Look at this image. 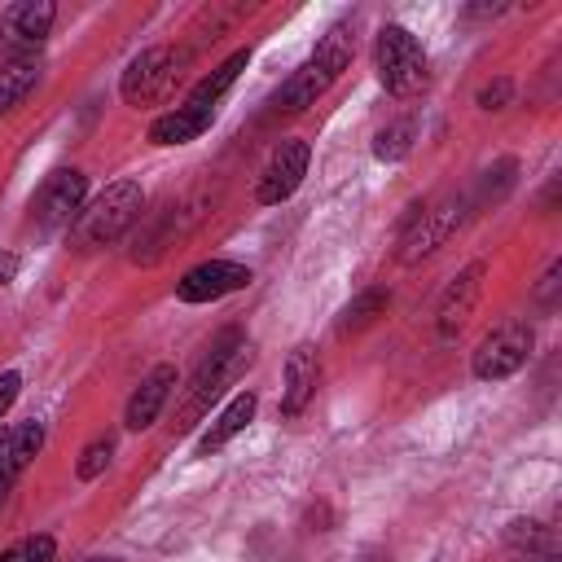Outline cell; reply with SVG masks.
<instances>
[{
	"instance_id": "cell-5",
	"label": "cell",
	"mask_w": 562,
	"mask_h": 562,
	"mask_svg": "<svg viewBox=\"0 0 562 562\" xmlns=\"http://www.w3.org/2000/svg\"><path fill=\"white\" fill-rule=\"evenodd\" d=\"M470 215V198L465 193H443L435 202H422L413 206L404 233H400V263H422L430 259Z\"/></svg>"
},
{
	"instance_id": "cell-12",
	"label": "cell",
	"mask_w": 562,
	"mask_h": 562,
	"mask_svg": "<svg viewBox=\"0 0 562 562\" xmlns=\"http://www.w3.org/2000/svg\"><path fill=\"white\" fill-rule=\"evenodd\" d=\"M483 272H487V268L474 259V263H465V268L443 285L439 307H435V329H439L443 342L465 329V321H470V312H474V303H479V294H483Z\"/></svg>"
},
{
	"instance_id": "cell-29",
	"label": "cell",
	"mask_w": 562,
	"mask_h": 562,
	"mask_svg": "<svg viewBox=\"0 0 562 562\" xmlns=\"http://www.w3.org/2000/svg\"><path fill=\"white\" fill-rule=\"evenodd\" d=\"M540 562H562V553H558V549H549V553H544Z\"/></svg>"
},
{
	"instance_id": "cell-1",
	"label": "cell",
	"mask_w": 562,
	"mask_h": 562,
	"mask_svg": "<svg viewBox=\"0 0 562 562\" xmlns=\"http://www.w3.org/2000/svg\"><path fill=\"white\" fill-rule=\"evenodd\" d=\"M351 57H356V31H351V22H334L321 35V44L312 48V57L277 88L272 105L281 114H303L307 105H316V97H325L334 88V79L351 66Z\"/></svg>"
},
{
	"instance_id": "cell-25",
	"label": "cell",
	"mask_w": 562,
	"mask_h": 562,
	"mask_svg": "<svg viewBox=\"0 0 562 562\" xmlns=\"http://www.w3.org/2000/svg\"><path fill=\"white\" fill-rule=\"evenodd\" d=\"M509 97H514V83L509 79H492V83L479 88V110H505Z\"/></svg>"
},
{
	"instance_id": "cell-26",
	"label": "cell",
	"mask_w": 562,
	"mask_h": 562,
	"mask_svg": "<svg viewBox=\"0 0 562 562\" xmlns=\"http://www.w3.org/2000/svg\"><path fill=\"white\" fill-rule=\"evenodd\" d=\"M558 285H562V259H553V263L544 268V277L536 281V303H540V307H553Z\"/></svg>"
},
{
	"instance_id": "cell-15",
	"label": "cell",
	"mask_w": 562,
	"mask_h": 562,
	"mask_svg": "<svg viewBox=\"0 0 562 562\" xmlns=\"http://www.w3.org/2000/svg\"><path fill=\"white\" fill-rule=\"evenodd\" d=\"M255 408H259V400H255V391H237L220 413H215V422L202 430V439H198V457H211V452H220L224 443H233L246 426H250V417H255Z\"/></svg>"
},
{
	"instance_id": "cell-18",
	"label": "cell",
	"mask_w": 562,
	"mask_h": 562,
	"mask_svg": "<svg viewBox=\"0 0 562 562\" xmlns=\"http://www.w3.org/2000/svg\"><path fill=\"white\" fill-rule=\"evenodd\" d=\"M246 61H250V48H237V53H233L228 61H220V66H215L206 79H198V83H193L189 101H193V105H206V110H215V101H220V97H224V92L237 83V75L246 70Z\"/></svg>"
},
{
	"instance_id": "cell-3",
	"label": "cell",
	"mask_w": 562,
	"mask_h": 562,
	"mask_svg": "<svg viewBox=\"0 0 562 562\" xmlns=\"http://www.w3.org/2000/svg\"><path fill=\"white\" fill-rule=\"evenodd\" d=\"M140 206H145V193L136 180H114L105 184L92 202H83L79 220H75V246L79 250H97V246H110L119 241L136 220H140Z\"/></svg>"
},
{
	"instance_id": "cell-30",
	"label": "cell",
	"mask_w": 562,
	"mask_h": 562,
	"mask_svg": "<svg viewBox=\"0 0 562 562\" xmlns=\"http://www.w3.org/2000/svg\"><path fill=\"white\" fill-rule=\"evenodd\" d=\"M83 562H123V558H83Z\"/></svg>"
},
{
	"instance_id": "cell-14",
	"label": "cell",
	"mask_w": 562,
	"mask_h": 562,
	"mask_svg": "<svg viewBox=\"0 0 562 562\" xmlns=\"http://www.w3.org/2000/svg\"><path fill=\"white\" fill-rule=\"evenodd\" d=\"M171 391H176V364H154V369L140 378V386L132 391V400H127V408H123V426H127V430L154 426L158 413H162V404L171 400Z\"/></svg>"
},
{
	"instance_id": "cell-27",
	"label": "cell",
	"mask_w": 562,
	"mask_h": 562,
	"mask_svg": "<svg viewBox=\"0 0 562 562\" xmlns=\"http://www.w3.org/2000/svg\"><path fill=\"white\" fill-rule=\"evenodd\" d=\"M18 386H22V378H18L13 369H4V373H0V417L13 408V400H18Z\"/></svg>"
},
{
	"instance_id": "cell-23",
	"label": "cell",
	"mask_w": 562,
	"mask_h": 562,
	"mask_svg": "<svg viewBox=\"0 0 562 562\" xmlns=\"http://www.w3.org/2000/svg\"><path fill=\"white\" fill-rule=\"evenodd\" d=\"M53 553H57V540L40 531V536H22L9 549H0V562H53Z\"/></svg>"
},
{
	"instance_id": "cell-9",
	"label": "cell",
	"mask_w": 562,
	"mask_h": 562,
	"mask_svg": "<svg viewBox=\"0 0 562 562\" xmlns=\"http://www.w3.org/2000/svg\"><path fill=\"white\" fill-rule=\"evenodd\" d=\"M83 198H88V176L75 171V167H61V171H53V176L40 184V193L31 198V215H35V224H40L44 233H57V228H70V224L79 220Z\"/></svg>"
},
{
	"instance_id": "cell-6",
	"label": "cell",
	"mask_w": 562,
	"mask_h": 562,
	"mask_svg": "<svg viewBox=\"0 0 562 562\" xmlns=\"http://www.w3.org/2000/svg\"><path fill=\"white\" fill-rule=\"evenodd\" d=\"M373 70L391 97H413L417 88H426V48L408 26L386 22L373 40Z\"/></svg>"
},
{
	"instance_id": "cell-24",
	"label": "cell",
	"mask_w": 562,
	"mask_h": 562,
	"mask_svg": "<svg viewBox=\"0 0 562 562\" xmlns=\"http://www.w3.org/2000/svg\"><path fill=\"white\" fill-rule=\"evenodd\" d=\"M110 457H114V435H97V439H92V443L79 452V461H75V474H79L83 483H92V479H101V474H105Z\"/></svg>"
},
{
	"instance_id": "cell-20",
	"label": "cell",
	"mask_w": 562,
	"mask_h": 562,
	"mask_svg": "<svg viewBox=\"0 0 562 562\" xmlns=\"http://www.w3.org/2000/svg\"><path fill=\"white\" fill-rule=\"evenodd\" d=\"M505 544H509V553H514L518 562H540V558L553 549L549 527H540L536 518H514L509 531H505Z\"/></svg>"
},
{
	"instance_id": "cell-19",
	"label": "cell",
	"mask_w": 562,
	"mask_h": 562,
	"mask_svg": "<svg viewBox=\"0 0 562 562\" xmlns=\"http://www.w3.org/2000/svg\"><path fill=\"white\" fill-rule=\"evenodd\" d=\"M40 83V57L31 61H4L0 66V119L26 101V92Z\"/></svg>"
},
{
	"instance_id": "cell-8",
	"label": "cell",
	"mask_w": 562,
	"mask_h": 562,
	"mask_svg": "<svg viewBox=\"0 0 562 562\" xmlns=\"http://www.w3.org/2000/svg\"><path fill=\"white\" fill-rule=\"evenodd\" d=\"M53 18H57L53 0H18V4L0 9V57L4 61H31L48 40Z\"/></svg>"
},
{
	"instance_id": "cell-2",
	"label": "cell",
	"mask_w": 562,
	"mask_h": 562,
	"mask_svg": "<svg viewBox=\"0 0 562 562\" xmlns=\"http://www.w3.org/2000/svg\"><path fill=\"white\" fill-rule=\"evenodd\" d=\"M241 364H250V347H246V338H241V329H224L215 342H211V351L202 356V364H198V373H193V382H189V391H184V404H180V413H176V435L180 430H193L206 413H211V404L224 395V386L241 373Z\"/></svg>"
},
{
	"instance_id": "cell-21",
	"label": "cell",
	"mask_w": 562,
	"mask_h": 562,
	"mask_svg": "<svg viewBox=\"0 0 562 562\" xmlns=\"http://www.w3.org/2000/svg\"><path fill=\"white\" fill-rule=\"evenodd\" d=\"M386 303H391L386 290H364V294H356V299L342 307V316H338V334H342V338H347V334H360L364 325H373V321L386 312Z\"/></svg>"
},
{
	"instance_id": "cell-13",
	"label": "cell",
	"mask_w": 562,
	"mask_h": 562,
	"mask_svg": "<svg viewBox=\"0 0 562 562\" xmlns=\"http://www.w3.org/2000/svg\"><path fill=\"white\" fill-rule=\"evenodd\" d=\"M316 382H321L316 347H312V342L290 347V356H285V386H281V417H299V413L312 404Z\"/></svg>"
},
{
	"instance_id": "cell-16",
	"label": "cell",
	"mask_w": 562,
	"mask_h": 562,
	"mask_svg": "<svg viewBox=\"0 0 562 562\" xmlns=\"http://www.w3.org/2000/svg\"><path fill=\"white\" fill-rule=\"evenodd\" d=\"M44 448V426L40 422H22L9 435H0V496L13 487V479L35 461V452Z\"/></svg>"
},
{
	"instance_id": "cell-17",
	"label": "cell",
	"mask_w": 562,
	"mask_h": 562,
	"mask_svg": "<svg viewBox=\"0 0 562 562\" xmlns=\"http://www.w3.org/2000/svg\"><path fill=\"white\" fill-rule=\"evenodd\" d=\"M211 119H215V110L184 101V105H176V110H167L149 123V140L154 145H189L211 127Z\"/></svg>"
},
{
	"instance_id": "cell-7",
	"label": "cell",
	"mask_w": 562,
	"mask_h": 562,
	"mask_svg": "<svg viewBox=\"0 0 562 562\" xmlns=\"http://www.w3.org/2000/svg\"><path fill=\"white\" fill-rule=\"evenodd\" d=\"M531 347H536V329L527 321H505L479 342L470 369L479 382H505L531 360Z\"/></svg>"
},
{
	"instance_id": "cell-28",
	"label": "cell",
	"mask_w": 562,
	"mask_h": 562,
	"mask_svg": "<svg viewBox=\"0 0 562 562\" xmlns=\"http://www.w3.org/2000/svg\"><path fill=\"white\" fill-rule=\"evenodd\" d=\"M13 277H18V255H13V250H4V255H0V285H9Z\"/></svg>"
},
{
	"instance_id": "cell-4",
	"label": "cell",
	"mask_w": 562,
	"mask_h": 562,
	"mask_svg": "<svg viewBox=\"0 0 562 562\" xmlns=\"http://www.w3.org/2000/svg\"><path fill=\"white\" fill-rule=\"evenodd\" d=\"M184 66H189V48H176V44H149L140 48L127 70L119 75V97L127 105H158L176 92V83L184 79Z\"/></svg>"
},
{
	"instance_id": "cell-11",
	"label": "cell",
	"mask_w": 562,
	"mask_h": 562,
	"mask_svg": "<svg viewBox=\"0 0 562 562\" xmlns=\"http://www.w3.org/2000/svg\"><path fill=\"white\" fill-rule=\"evenodd\" d=\"M307 158H312L307 140H281V145L272 149V158L263 162V171H259L255 202H259V206H277V202H285V198L303 184V176H307Z\"/></svg>"
},
{
	"instance_id": "cell-10",
	"label": "cell",
	"mask_w": 562,
	"mask_h": 562,
	"mask_svg": "<svg viewBox=\"0 0 562 562\" xmlns=\"http://www.w3.org/2000/svg\"><path fill=\"white\" fill-rule=\"evenodd\" d=\"M246 285H250V268L246 263H237V259H202L176 281V299L180 303H215V299L237 294Z\"/></svg>"
},
{
	"instance_id": "cell-22",
	"label": "cell",
	"mask_w": 562,
	"mask_h": 562,
	"mask_svg": "<svg viewBox=\"0 0 562 562\" xmlns=\"http://www.w3.org/2000/svg\"><path fill=\"white\" fill-rule=\"evenodd\" d=\"M413 119H400V123H391V127H382L378 132V140H373V154L382 158V162H400L408 149H413Z\"/></svg>"
}]
</instances>
